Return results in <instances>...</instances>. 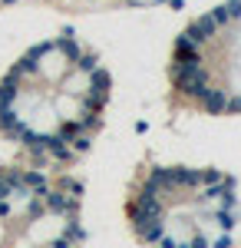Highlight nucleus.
I'll return each instance as SVG.
<instances>
[{"instance_id": "f257e3e1", "label": "nucleus", "mask_w": 241, "mask_h": 248, "mask_svg": "<svg viewBox=\"0 0 241 248\" xmlns=\"http://www.w3.org/2000/svg\"><path fill=\"white\" fill-rule=\"evenodd\" d=\"M109 103V73L76 37L33 43L0 79V133L40 155L86 146Z\"/></svg>"}, {"instance_id": "f03ea898", "label": "nucleus", "mask_w": 241, "mask_h": 248, "mask_svg": "<svg viewBox=\"0 0 241 248\" xmlns=\"http://www.w3.org/2000/svg\"><path fill=\"white\" fill-rule=\"evenodd\" d=\"M129 222L152 248H225L241 222L238 182L211 166H155L129 195Z\"/></svg>"}, {"instance_id": "7ed1b4c3", "label": "nucleus", "mask_w": 241, "mask_h": 248, "mask_svg": "<svg viewBox=\"0 0 241 248\" xmlns=\"http://www.w3.org/2000/svg\"><path fill=\"white\" fill-rule=\"evenodd\" d=\"M168 79L175 96L205 116H241V0L205 10L179 33Z\"/></svg>"}]
</instances>
